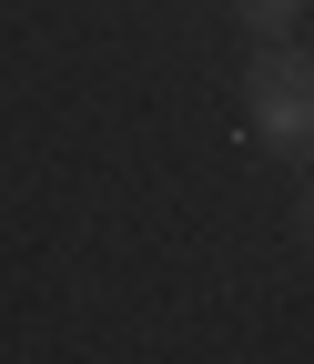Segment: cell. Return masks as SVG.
I'll list each match as a JSON object with an SVG mask.
<instances>
[{
    "label": "cell",
    "mask_w": 314,
    "mask_h": 364,
    "mask_svg": "<svg viewBox=\"0 0 314 364\" xmlns=\"http://www.w3.org/2000/svg\"><path fill=\"white\" fill-rule=\"evenodd\" d=\"M244 122L263 152L284 162H314V51H294V41H263V61L244 71Z\"/></svg>",
    "instance_id": "cell-1"
},
{
    "label": "cell",
    "mask_w": 314,
    "mask_h": 364,
    "mask_svg": "<svg viewBox=\"0 0 314 364\" xmlns=\"http://www.w3.org/2000/svg\"><path fill=\"white\" fill-rule=\"evenodd\" d=\"M234 21H244L253 41H294V21H304V0H234Z\"/></svg>",
    "instance_id": "cell-2"
},
{
    "label": "cell",
    "mask_w": 314,
    "mask_h": 364,
    "mask_svg": "<svg viewBox=\"0 0 314 364\" xmlns=\"http://www.w3.org/2000/svg\"><path fill=\"white\" fill-rule=\"evenodd\" d=\"M304 233H314V193H304Z\"/></svg>",
    "instance_id": "cell-3"
}]
</instances>
